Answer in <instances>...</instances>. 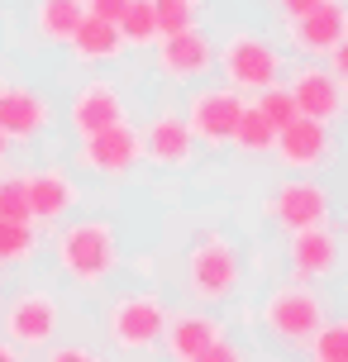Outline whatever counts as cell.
Segmentation results:
<instances>
[{
    "label": "cell",
    "mask_w": 348,
    "mask_h": 362,
    "mask_svg": "<svg viewBox=\"0 0 348 362\" xmlns=\"http://www.w3.org/2000/svg\"><path fill=\"white\" fill-rule=\"evenodd\" d=\"M153 48H158V72H163V81H172V86L196 90V81H205V76L215 72V43H210V34H205L201 24L186 29V34L158 38Z\"/></svg>",
    "instance_id": "cell-9"
},
{
    "label": "cell",
    "mask_w": 348,
    "mask_h": 362,
    "mask_svg": "<svg viewBox=\"0 0 348 362\" xmlns=\"http://www.w3.org/2000/svg\"><path fill=\"white\" fill-rule=\"evenodd\" d=\"M81 186L67 167H34L24 172V200H29V224H57L72 215Z\"/></svg>",
    "instance_id": "cell-15"
},
{
    "label": "cell",
    "mask_w": 348,
    "mask_h": 362,
    "mask_svg": "<svg viewBox=\"0 0 348 362\" xmlns=\"http://www.w3.org/2000/svg\"><path fill=\"white\" fill-rule=\"evenodd\" d=\"M57 329H62V305H57L53 291L29 286L5 305V344H15L19 353L24 348H53Z\"/></svg>",
    "instance_id": "cell-8"
},
{
    "label": "cell",
    "mask_w": 348,
    "mask_h": 362,
    "mask_svg": "<svg viewBox=\"0 0 348 362\" xmlns=\"http://www.w3.org/2000/svg\"><path fill=\"white\" fill-rule=\"evenodd\" d=\"M286 262H291V276L296 281H330L339 272V234L330 224H315V229H301V234H286Z\"/></svg>",
    "instance_id": "cell-18"
},
{
    "label": "cell",
    "mask_w": 348,
    "mask_h": 362,
    "mask_svg": "<svg viewBox=\"0 0 348 362\" xmlns=\"http://www.w3.org/2000/svg\"><path fill=\"white\" fill-rule=\"evenodd\" d=\"M0 219H29L24 172H0Z\"/></svg>",
    "instance_id": "cell-28"
},
{
    "label": "cell",
    "mask_w": 348,
    "mask_h": 362,
    "mask_svg": "<svg viewBox=\"0 0 348 362\" xmlns=\"http://www.w3.org/2000/svg\"><path fill=\"white\" fill-rule=\"evenodd\" d=\"M153 24H158V38L186 34V29H196V5L191 0H153Z\"/></svg>",
    "instance_id": "cell-27"
},
{
    "label": "cell",
    "mask_w": 348,
    "mask_h": 362,
    "mask_svg": "<svg viewBox=\"0 0 348 362\" xmlns=\"http://www.w3.org/2000/svg\"><path fill=\"white\" fill-rule=\"evenodd\" d=\"M286 43H291L301 57H325L330 48L348 43V10L344 0H325L306 10L301 19H286Z\"/></svg>",
    "instance_id": "cell-16"
},
{
    "label": "cell",
    "mask_w": 348,
    "mask_h": 362,
    "mask_svg": "<svg viewBox=\"0 0 348 362\" xmlns=\"http://www.w3.org/2000/svg\"><path fill=\"white\" fill-rule=\"evenodd\" d=\"M315 5H325V0H277V10H282L286 19H301L306 10H315Z\"/></svg>",
    "instance_id": "cell-32"
},
{
    "label": "cell",
    "mask_w": 348,
    "mask_h": 362,
    "mask_svg": "<svg viewBox=\"0 0 348 362\" xmlns=\"http://www.w3.org/2000/svg\"><path fill=\"white\" fill-rule=\"evenodd\" d=\"M43 129H53V100L24 81L0 86V134L10 144H34Z\"/></svg>",
    "instance_id": "cell-12"
},
{
    "label": "cell",
    "mask_w": 348,
    "mask_h": 362,
    "mask_svg": "<svg viewBox=\"0 0 348 362\" xmlns=\"http://www.w3.org/2000/svg\"><path fill=\"white\" fill-rule=\"evenodd\" d=\"M186 296L201 305H224L243 281V257L224 234H205L186 248V267H182Z\"/></svg>",
    "instance_id": "cell-4"
},
{
    "label": "cell",
    "mask_w": 348,
    "mask_h": 362,
    "mask_svg": "<svg viewBox=\"0 0 348 362\" xmlns=\"http://www.w3.org/2000/svg\"><path fill=\"white\" fill-rule=\"evenodd\" d=\"M191 362H248V358H243V348H238L234 339H215L201 358H191Z\"/></svg>",
    "instance_id": "cell-30"
},
{
    "label": "cell",
    "mask_w": 348,
    "mask_h": 362,
    "mask_svg": "<svg viewBox=\"0 0 348 362\" xmlns=\"http://www.w3.org/2000/svg\"><path fill=\"white\" fill-rule=\"evenodd\" d=\"M0 362H24V358H19L15 344H5V339H0Z\"/></svg>",
    "instance_id": "cell-33"
},
{
    "label": "cell",
    "mask_w": 348,
    "mask_h": 362,
    "mask_svg": "<svg viewBox=\"0 0 348 362\" xmlns=\"http://www.w3.org/2000/svg\"><path fill=\"white\" fill-rule=\"evenodd\" d=\"M167 300L153 291H124L105 305V339L120 353H153L167 329Z\"/></svg>",
    "instance_id": "cell-5"
},
{
    "label": "cell",
    "mask_w": 348,
    "mask_h": 362,
    "mask_svg": "<svg viewBox=\"0 0 348 362\" xmlns=\"http://www.w3.org/2000/svg\"><path fill=\"white\" fill-rule=\"evenodd\" d=\"M139 153H144L153 167H167V172H177L196 158V139H191V129H186L182 110H153L139 129Z\"/></svg>",
    "instance_id": "cell-11"
},
{
    "label": "cell",
    "mask_w": 348,
    "mask_h": 362,
    "mask_svg": "<svg viewBox=\"0 0 348 362\" xmlns=\"http://www.w3.org/2000/svg\"><path fill=\"white\" fill-rule=\"evenodd\" d=\"M139 129L129 124H115V129H100L91 139H76V163L86 167L91 177H105V181H120L139 167Z\"/></svg>",
    "instance_id": "cell-10"
},
{
    "label": "cell",
    "mask_w": 348,
    "mask_h": 362,
    "mask_svg": "<svg viewBox=\"0 0 348 362\" xmlns=\"http://www.w3.org/2000/svg\"><path fill=\"white\" fill-rule=\"evenodd\" d=\"M81 19H86L81 0H34V29L43 43H67Z\"/></svg>",
    "instance_id": "cell-21"
},
{
    "label": "cell",
    "mask_w": 348,
    "mask_h": 362,
    "mask_svg": "<svg viewBox=\"0 0 348 362\" xmlns=\"http://www.w3.org/2000/svg\"><path fill=\"white\" fill-rule=\"evenodd\" d=\"M272 153H277V163L286 167V172H296V177H315V172L334 158V134H330V124L291 119V124L272 139Z\"/></svg>",
    "instance_id": "cell-14"
},
{
    "label": "cell",
    "mask_w": 348,
    "mask_h": 362,
    "mask_svg": "<svg viewBox=\"0 0 348 362\" xmlns=\"http://www.w3.org/2000/svg\"><path fill=\"white\" fill-rule=\"evenodd\" d=\"M243 95L229 86H201V90H191L186 95V105H182V119L186 129H191V139L205 148H229V139H234V129L238 119H243Z\"/></svg>",
    "instance_id": "cell-7"
},
{
    "label": "cell",
    "mask_w": 348,
    "mask_h": 362,
    "mask_svg": "<svg viewBox=\"0 0 348 362\" xmlns=\"http://www.w3.org/2000/svg\"><path fill=\"white\" fill-rule=\"evenodd\" d=\"M215 72L224 76V86L238 95H257L267 86H282L286 57L272 38H262L257 29H229L215 43Z\"/></svg>",
    "instance_id": "cell-2"
},
{
    "label": "cell",
    "mask_w": 348,
    "mask_h": 362,
    "mask_svg": "<svg viewBox=\"0 0 348 362\" xmlns=\"http://www.w3.org/2000/svg\"><path fill=\"white\" fill-rule=\"evenodd\" d=\"M272 139H277V134L253 115V105H243V119H238V129H234V139H229V148H238L243 158H262V153H272Z\"/></svg>",
    "instance_id": "cell-25"
},
{
    "label": "cell",
    "mask_w": 348,
    "mask_h": 362,
    "mask_svg": "<svg viewBox=\"0 0 348 362\" xmlns=\"http://www.w3.org/2000/svg\"><path fill=\"white\" fill-rule=\"evenodd\" d=\"M262 215L272 219L282 234H301V229H315V224H330L334 196H330V186L315 177H286L262 200Z\"/></svg>",
    "instance_id": "cell-6"
},
{
    "label": "cell",
    "mask_w": 348,
    "mask_h": 362,
    "mask_svg": "<svg viewBox=\"0 0 348 362\" xmlns=\"http://www.w3.org/2000/svg\"><path fill=\"white\" fill-rule=\"evenodd\" d=\"M311 362H348V325L344 320H325L311 339Z\"/></svg>",
    "instance_id": "cell-26"
},
{
    "label": "cell",
    "mask_w": 348,
    "mask_h": 362,
    "mask_svg": "<svg viewBox=\"0 0 348 362\" xmlns=\"http://www.w3.org/2000/svg\"><path fill=\"white\" fill-rule=\"evenodd\" d=\"M248 105H253V115H257V119H262L267 129H272V134H282V129L291 124V119H301V115H296V100H291V90H286V81H282V86H267V90H257V95L248 100Z\"/></svg>",
    "instance_id": "cell-24"
},
{
    "label": "cell",
    "mask_w": 348,
    "mask_h": 362,
    "mask_svg": "<svg viewBox=\"0 0 348 362\" xmlns=\"http://www.w3.org/2000/svg\"><path fill=\"white\" fill-rule=\"evenodd\" d=\"M286 90H291L296 115H301V119L334 124V119L344 115V81H334V76L325 72V67H315V62L296 67L291 81H286Z\"/></svg>",
    "instance_id": "cell-17"
},
{
    "label": "cell",
    "mask_w": 348,
    "mask_h": 362,
    "mask_svg": "<svg viewBox=\"0 0 348 362\" xmlns=\"http://www.w3.org/2000/svg\"><path fill=\"white\" fill-rule=\"evenodd\" d=\"M34 248H38V229L29 219H0V267L29 262Z\"/></svg>",
    "instance_id": "cell-22"
},
{
    "label": "cell",
    "mask_w": 348,
    "mask_h": 362,
    "mask_svg": "<svg viewBox=\"0 0 348 362\" xmlns=\"http://www.w3.org/2000/svg\"><path fill=\"white\" fill-rule=\"evenodd\" d=\"M53 262L72 286H100L120 272V234L105 215L67 219L53 238Z\"/></svg>",
    "instance_id": "cell-1"
},
{
    "label": "cell",
    "mask_w": 348,
    "mask_h": 362,
    "mask_svg": "<svg viewBox=\"0 0 348 362\" xmlns=\"http://www.w3.org/2000/svg\"><path fill=\"white\" fill-rule=\"evenodd\" d=\"M215 339H224V325L210 315V310H182V315H167L163 348H167V358H172V362L201 358Z\"/></svg>",
    "instance_id": "cell-19"
},
{
    "label": "cell",
    "mask_w": 348,
    "mask_h": 362,
    "mask_svg": "<svg viewBox=\"0 0 348 362\" xmlns=\"http://www.w3.org/2000/svg\"><path fill=\"white\" fill-rule=\"evenodd\" d=\"M86 5V15L91 19H105V24H120V15H124L129 0H81Z\"/></svg>",
    "instance_id": "cell-31"
},
{
    "label": "cell",
    "mask_w": 348,
    "mask_h": 362,
    "mask_svg": "<svg viewBox=\"0 0 348 362\" xmlns=\"http://www.w3.org/2000/svg\"><path fill=\"white\" fill-rule=\"evenodd\" d=\"M67 48H72L76 62H110V57L124 53V38H120V29H115V24L86 15L81 24H76V34L67 38Z\"/></svg>",
    "instance_id": "cell-20"
},
{
    "label": "cell",
    "mask_w": 348,
    "mask_h": 362,
    "mask_svg": "<svg viewBox=\"0 0 348 362\" xmlns=\"http://www.w3.org/2000/svg\"><path fill=\"white\" fill-rule=\"evenodd\" d=\"M191 5H201V0H191Z\"/></svg>",
    "instance_id": "cell-35"
},
{
    "label": "cell",
    "mask_w": 348,
    "mask_h": 362,
    "mask_svg": "<svg viewBox=\"0 0 348 362\" xmlns=\"http://www.w3.org/2000/svg\"><path fill=\"white\" fill-rule=\"evenodd\" d=\"M115 29H120V38H124V48H153V43H158V24H153V0H129Z\"/></svg>",
    "instance_id": "cell-23"
},
{
    "label": "cell",
    "mask_w": 348,
    "mask_h": 362,
    "mask_svg": "<svg viewBox=\"0 0 348 362\" xmlns=\"http://www.w3.org/2000/svg\"><path fill=\"white\" fill-rule=\"evenodd\" d=\"M257 320H262V329H267L282 348H311L315 329L330 320V300H325V291L311 286V281H286V286L267 291Z\"/></svg>",
    "instance_id": "cell-3"
},
{
    "label": "cell",
    "mask_w": 348,
    "mask_h": 362,
    "mask_svg": "<svg viewBox=\"0 0 348 362\" xmlns=\"http://www.w3.org/2000/svg\"><path fill=\"white\" fill-rule=\"evenodd\" d=\"M5 158H10V139L0 134V163H5Z\"/></svg>",
    "instance_id": "cell-34"
},
{
    "label": "cell",
    "mask_w": 348,
    "mask_h": 362,
    "mask_svg": "<svg viewBox=\"0 0 348 362\" xmlns=\"http://www.w3.org/2000/svg\"><path fill=\"white\" fill-rule=\"evenodd\" d=\"M43 362H105V358H100L95 348H86V344H53Z\"/></svg>",
    "instance_id": "cell-29"
},
{
    "label": "cell",
    "mask_w": 348,
    "mask_h": 362,
    "mask_svg": "<svg viewBox=\"0 0 348 362\" xmlns=\"http://www.w3.org/2000/svg\"><path fill=\"white\" fill-rule=\"evenodd\" d=\"M115 124H124V95H120V86L105 81V76L81 81L72 90V100H67V129L76 139H91V134L115 129Z\"/></svg>",
    "instance_id": "cell-13"
}]
</instances>
